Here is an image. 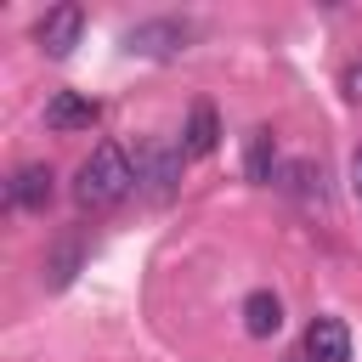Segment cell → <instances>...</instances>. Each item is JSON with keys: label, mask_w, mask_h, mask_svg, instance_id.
I'll list each match as a JSON object with an SVG mask.
<instances>
[{"label": "cell", "mask_w": 362, "mask_h": 362, "mask_svg": "<svg viewBox=\"0 0 362 362\" xmlns=\"http://www.w3.org/2000/svg\"><path fill=\"white\" fill-rule=\"evenodd\" d=\"M215 141H221V113H215V102H192L187 130H181V153H187V158H209Z\"/></svg>", "instance_id": "cell-8"}, {"label": "cell", "mask_w": 362, "mask_h": 362, "mask_svg": "<svg viewBox=\"0 0 362 362\" xmlns=\"http://www.w3.org/2000/svg\"><path fill=\"white\" fill-rule=\"evenodd\" d=\"M79 255H85V249H79L74 238H68V243H57V255L45 260V288H68V283H74V272H79Z\"/></svg>", "instance_id": "cell-12"}, {"label": "cell", "mask_w": 362, "mask_h": 362, "mask_svg": "<svg viewBox=\"0 0 362 362\" xmlns=\"http://www.w3.org/2000/svg\"><path fill=\"white\" fill-rule=\"evenodd\" d=\"M243 175L255 181V187H272L283 170H277V136L260 124V130H249V147H243Z\"/></svg>", "instance_id": "cell-9"}, {"label": "cell", "mask_w": 362, "mask_h": 362, "mask_svg": "<svg viewBox=\"0 0 362 362\" xmlns=\"http://www.w3.org/2000/svg\"><path fill=\"white\" fill-rule=\"evenodd\" d=\"M283 328V300L272 294V288H255L249 300H243V334L249 339H272Z\"/></svg>", "instance_id": "cell-10"}, {"label": "cell", "mask_w": 362, "mask_h": 362, "mask_svg": "<svg viewBox=\"0 0 362 362\" xmlns=\"http://www.w3.org/2000/svg\"><path fill=\"white\" fill-rule=\"evenodd\" d=\"M192 45V23L187 17H147L136 28H124V51L130 57H175Z\"/></svg>", "instance_id": "cell-3"}, {"label": "cell", "mask_w": 362, "mask_h": 362, "mask_svg": "<svg viewBox=\"0 0 362 362\" xmlns=\"http://www.w3.org/2000/svg\"><path fill=\"white\" fill-rule=\"evenodd\" d=\"M277 181H283V187H288L300 204H322V170H311L305 158H300V164H288Z\"/></svg>", "instance_id": "cell-11"}, {"label": "cell", "mask_w": 362, "mask_h": 362, "mask_svg": "<svg viewBox=\"0 0 362 362\" xmlns=\"http://www.w3.org/2000/svg\"><path fill=\"white\" fill-rule=\"evenodd\" d=\"M79 34H85V6H51V11L34 23V45H40L51 62H62V57L79 45Z\"/></svg>", "instance_id": "cell-4"}, {"label": "cell", "mask_w": 362, "mask_h": 362, "mask_svg": "<svg viewBox=\"0 0 362 362\" xmlns=\"http://www.w3.org/2000/svg\"><path fill=\"white\" fill-rule=\"evenodd\" d=\"M351 187H356V198H362V147H356V158H351Z\"/></svg>", "instance_id": "cell-14"}, {"label": "cell", "mask_w": 362, "mask_h": 362, "mask_svg": "<svg viewBox=\"0 0 362 362\" xmlns=\"http://www.w3.org/2000/svg\"><path fill=\"white\" fill-rule=\"evenodd\" d=\"M130 187H136L130 153H124L119 141H96L90 158L79 164V175H74V204H79V209H113V204L130 198Z\"/></svg>", "instance_id": "cell-1"}, {"label": "cell", "mask_w": 362, "mask_h": 362, "mask_svg": "<svg viewBox=\"0 0 362 362\" xmlns=\"http://www.w3.org/2000/svg\"><path fill=\"white\" fill-rule=\"evenodd\" d=\"M181 164H187L181 141L153 136V141H141V147H136V187H141L153 204H170V198H175V187H181Z\"/></svg>", "instance_id": "cell-2"}, {"label": "cell", "mask_w": 362, "mask_h": 362, "mask_svg": "<svg viewBox=\"0 0 362 362\" xmlns=\"http://www.w3.org/2000/svg\"><path fill=\"white\" fill-rule=\"evenodd\" d=\"M96 119H102V102H96V96H79V90H57V96L45 102V130H57V136L90 130Z\"/></svg>", "instance_id": "cell-5"}, {"label": "cell", "mask_w": 362, "mask_h": 362, "mask_svg": "<svg viewBox=\"0 0 362 362\" xmlns=\"http://www.w3.org/2000/svg\"><path fill=\"white\" fill-rule=\"evenodd\" d=\"M305 362H351V328L339 317H311V328H305Z\"/></svg>", "instance_id": "cell-7"}, {"label": "cell", "mask_w": 362, "mask_h": 362, "mask_svg": "<svg viewBox=\"0 0 362 362\" xmlns=\"http://www.w3.org/2000/svg\"><path fill=\"white\" fill-rule=\"evenodd\" d=\"M51 192H57L51 164H23V170L6 181V204H11V209H28V215H40V209L51 204Z\"/></svg>", "instance_id": "cell-6"}, {"label": "cell", "mask_w": 362, "mask_h": 362, "mask_svg": "<svg viewBox=\"0 0 362 362\" xmlns=\"http://www.w3.org/2000/svg\"><path fill=\"white\" fill-rule=\"evenodd\" d=\"M339 90H345V96H351V102L362 107V62H351V68L339 74Z\"/></svg>", "instance_id": "cell-13"}]
</instances>
